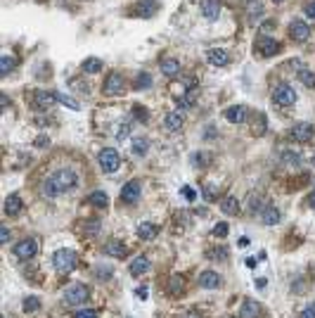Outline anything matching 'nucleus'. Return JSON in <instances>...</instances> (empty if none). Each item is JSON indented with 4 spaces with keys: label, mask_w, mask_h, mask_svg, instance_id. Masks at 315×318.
Wrapping results in <instances>:
<instances>
[{
    "label": "nucleus",
    "mask_w": 315,
    "mask_h": 318,
    "mask_svg": "<svg viewBox=\"0 0 315 318\" xmlns=\"http://www.w3.org/2000/svg\"><path fill=\"white\" fill-rule=\"evenodd\" d=\"M76 185H78V176H76V171H72V169H57L54 173H50V176L45 178L43 192L50 197V200H54V197H60V195H64V192L74 190Z\"/></svg>",
    "instance_id": "1"
},
{
    "label": "nucleus",
    "mask_w": 315,
    "mask_h": 318,
    "mask_svg": "<svg viewBox=\"0 0 315 318\" xmlns=\"http://www.w3.org/2000/svg\"><path fill=\"white\" fill-rule=\"evenodd\" d=\"M76 264H78V254L72 252V249H60V252H54V256H52V266L57 268V273L74 271Z\"/></svg>",
    "instance_id": "2"
},
{
    "label": "nucleus",
    "mask_w": 315,
    "mask_h": 318,
    "mask_svg": "<svg viewBox=\"0 0 315 318\" xmlns=\"http://www.w3.org/2000/svg\"><path fill=\"white\" fill-rule=\"evenodd\" d=\"M98 164L104 173H114L118 166H121V155H118L114 147H104V150H100Z\"/></svg>",
    "instance_id": "3"
},
{
    "label": "nucleus",
    "mask_w": 315,
    "mask_h": 318,
    "mask_svg": "<svg viewBox=\"0 0 315 318\" xmlns=\"http://www.w3.org/2000/svg\"><path fill=\"white\" fill-rule=\"evenodd\" d=\"M272 102H278L280 107H292L296 102V91L289 83H278L272 91Z\"/></svg>",
    "instance_id": "4"
},
{
    "label": "nucleus",
    "mask_w": 315,
    "mask_h": 318,
    "mask_svg": "<svg viewBox=\"0 0 315 318\" xmlns=\"http://www.w3.org/2000/svg\"><path fill=\"white\" fill-rule=\"evenodd\" d=\"M38 249H40V245H38L36 237H24V240H19L14 245V256L26 261V259H34L38 254Z\"/></svg>",
    "instance_id": "5"
},
{
    "label": "nucleus",
    "mask_w": 315,
    "mask_h": 318,
    "mask_svg": "<svg viewBox=\"0 0 315 318\" xmlns=\"http://www.w3.org/2000/svg\"><path fill=\"white\" fill-rule=\"evenodd\" d=\"M313 136H315V128L308 121H298L289 131V140L292 143H308V140H313Z\"/></svg>",
    "instance_id": "6"
},
{
    "label": "nucleus",
    "mask_w": 315,
    "mask_h": 318,
    "mask_svg": "<svg viewBox=\"0 0 315 318\" xmlns=\"http://www.w3.org/2000/svg\"><path fill=\"white\" fill-rule=\"evenodd\" d=\"M90 297V292L86 285H69L66 290H64V301L69 304V306H78L83 301Z\"/></svg>",
    "instance_id": "7"
},
{
    "label": "nucleus",
    "mask_w": 315,
    "mask_h": 318,
    "mask_svg": "<svg viewBox=\"0 0 315 318\" xmlns=\"http://www.w3.org/2000/svg\"><path fill=\"white\" fill-rule=\"evenodd\" d=\"M104 95H124L126 93V81L121 74H109L104 79V86H102Z\"/></svg>",
    "instance_id": "8"
},
{
    "label": "nucleus",
    "mask_w": 315,
    "mask_h": 318,
    "mask_svg": "<svg viewBox=\"0 0 315 318\" xmlns=\"http://www.w3.org/2000/svg\"><path fill=\"white\" fill-rule=\"evenodd\" d=\"M256 50L263 57H272V55L280 53V43L270 36H261V38H256Z\"/></svg>",
    "instance_id": "9"
},
{
    "label": "nucleus",
    "mask_w": 315,
    "mask_h": 318,
    "mask_svg": "<svg viewBox=\"0 0 315 318\" xmlns=\"http://www.w3.org/2000/svg\"><path fill=\"white\" fill-rule=\"evenodd\" d=\"M140 192H142L140 183H138V181H128L126 185L121 188V200L126 202V204H133V202L140 200Z\"/></svg>",
    "instance_id": "10"
},
{
    "label": "nucleus",
    "mask_w": 315,
    "mask_h": 318,
    "mask_svg": "<svg viewBox=\"0 0 315 318\" xmlns=\"http://www.w3.org/2000/svg\"><path fill=\"white\" fill-rule=\"evenodd\" d=\"M22 209H24V202H22V197H19L17 192H12V195L5 197V207H2L5 216H19Z\"/></svg>",
    "instance_id": "11"
},
{
    "label": "nucleus",
    "mask_w": 315,
    "mask_h": 318,
    "mask_svg": "<svg viewBox=\"0 0 315 318\" xmlns=\"http://www.w3.org/2000/svg\"><path fill=\"white\" fill-rule=\"evenodd\" d=\"M289 36L294 38V41H298V43H304V41L310 36V27H308L306 22L296 19V22H292V24H289Z\"/></svg>",
    "instance_id": "12"
},
{
    "label": "nucleus",
    "mask_w": 315,
    "mask_h": 318,
    "mask_svg": "<svg viewBox=\"0 0 315 318\" xmlns=\"http://www.w3.org/2000/svg\"><path fill=\"white\" fill-rule=\"evenodd\" d=\"M225 119L232 121V124H244L249 119V109L244 107V105H232V107L225 109Z\"/></svg>",
    "instance_id": "13"
},
{
    "label": "nucleus",
    "mask_w": 315,
    "mask_h": 318,
    "mask_svg": "<svg viewBox=\"0 0 315 318\" xmlns=\"http://www.w3.org/2000/svg\"><path fill=\"white\" fill-rule=\"evenodd\" d=\"M206 60H208V64H214V67H228V64H230V55H228V50H223V48H211L206 53Z\"/></svg>",
    "instance_id": "14"
},
{
    "label": "nucleus",
    "mask_w": 315,
    "mask_h": 318,
    "mask_svg": "<svg viewBox=\"0 0 315 318\" xmlns=\"http://www.w3.org/2000/svg\"><path fill=\"white\" fill-rule=\"evenodd\" d=\"M261 313H263V306L254 299H244L242 306H240V316L242 318H261Z\"/></svg>",
    "instance_id": "15"
},
{
    "label": "nucleus",
    "mask_w": 315,
    "mask_h": 318,
    "mask_svg": "<svg viewBox=\"0 0 315 318\" xmlns=\"http://www.w3.org/2000/svg\"><path fill=\"white\" fill-rule=\"evenodd\" d=\"M258 218H261V223H266V226H278L280 221H282V214H280L278 207H263L258 211Z\"/></svg>",
    "instance_id": "16"
},
{
    "label": "nucleus",
    "mask_w": 315,
    "mask_h": 318,
    "mask_svg": "<svg viewBox=\"0 0 315 318\" xmlns=\"http://www.w3.org/2000/svg\"><path fill=\"white\" fill-rule=\"evenodd\" d=\"M182 124H185L182 112H168V114L164 117V128H166V131H171V133L180 131V128H182Z\"/></svg>",
    "instance_id": "17"
},
{
    "label": "nucleus",
    "mask_w": 315,
    "mask_h": 318,
    "mask_svg": "<svg viewBox=\"0 0 315 318\" xmlns=\"http://www.w3.org/2000/svg\"><path fill=\"white\" fill-rule=\"evenodd\" d=\"M202 15L208 19V22H216L220 17V3L218 0H202Z\"/></svg>",
    "instance_id": "18"
},
{
    "label": "nucleus",
    "mask_w": 315,
    "mask_h": 318,
    "mask_svg": "<svg viewBox=\"0 0 315 318\" xmlns=\"http://www.w3.org/2000/svg\"><path fill=\"white\" fill-rule=\"evenodd\" d=\"M199 285L204 290H216V287H220V275L216 271H202L199 273Z\"/></svg>",
    "instance_id": "19"
},
{
    "label": "nucleus",
    "mask_w": 315,
    "mask_h": 318,
    "mask_svg": "<svg viewBox=\"0 0 315 318\" xmlns=\"http://www.w3.org/2000/svg\"><path fill=\"white\" fill-rule=\"evenodd\" d=\"M128 271H130V275H142V273L150 271V259L144 254L135 256L133 261H130V266H128Z\"/></svg>",
    "instance_id": "20"
},
{
    "label": "nucleus",
    "mask_w": 315,
    "mask_h": 318,
    "mask_svg": "<svg viewBox=\"0 0 315 318\" xmlns=\"http://www.w3.org/2000/svg\"><path fill=\"white\" fill-rule=\"evenodd\" d=\"M138 235L142 237V240H154V237L159 235V226L152 223V221H144V223L138 226Z\"/></svg>",
    "instance_id": "21"
},
{
    "label": "nucleus",
    "mask_w": 315,
    "mask_h": 318,
    "mask_svg": "<svg viewBox=\"0 0 315 318\" xmlns=\"http://www.w3.org/2000/svg\"><path fill=\"white\" fill-rule=\"evenodd\" d=\"M154 12H156V0H140L135 5V15L138 17H152Z\"/></svg>",
    "instance_id": "22"
},
{
    "label": "nucleus",
    "mask_w": 315,
    "mask_h": 318,
    "mask_svg": "<svg viewBox=\"0 0 315 318\" xmlns=\"http://www.w3.org/2000/svg\"><path fill=\"white\" fill-rule=\"evenodd\" d=\"M34 100H36L38 107H50L57 102V93H50V91H36L34 93Z\"/></svg>",
    "instance_id": "23"
},
{
    "label": "nucleus",
    "mask_w": 315,
    "mask_h": 318,
    "mask_svg": "<svg viewBox=\"0 0 315 318\" xmlns=\"http://www.w3.org/2000/svg\"><path fill=\"white\" fill-rule=\"evenodd\" d=\"M220 211H223L225 216H237V214H240V202H237V197L228 195V197L220 202Z\"/></svg>",
    "instance_id": "24"
},
{
    "label": "nucleus",
    "mask_w": 315,
    "mask_h": 318,
    "mask_svg": "<svg viewBox=\"0 0 315 318\" xmlns=\"http://www.w3.org/2000/svg\"><path fill=\"white\" fill-rule=\"evenodd\" d=\"M147 150H150V140L144 136H138L133 138V143H130V152H133L135 157H144L147 155Z\"/></svg>",
    "instance_id": "25"
},
{
    "label": "nucleus",
    "mask_w": 315,
    "mask_h": 318,
    "mask_svg": "<svg viewBox=\"0 0 315 318\" xmlns=\"http://www.w3.org/2000/svg\"><path fill=\"white\" fill-rule=\"evenodd\" d=\"M102 252H104L107 256H116V259H121V256L126 254V247L121 245L118 240H112V242H107V245H104V249H102Z\"/></svg>",
    "instance_id": "26"
},
{
    "label": "nucleus",
    "mask_w": 315,
    "mask_h": 318,
    "mask_svg": "<svg viewBox=\"0 0 315 318\" xmlns=\"http://www.w3.org/2000/svg\"><path fill=\"white\" fill-rule=\"evenodd\" d=\"M162 72H164V76L176 79V76L180 74V62H178V60H164V62H162Z\"/></svg>",
    "instance_id": "27"
},
{
    "label": "nucleus",
    "mask_w": 315,
    "mask_h": 318,
    "mask_svg": "<svg viewBox=\"0 0 315 318\" xmlns=\"http://www.w3.org/2000/svg\"><path fill=\"white\" fill-rule=\"evenodd\" d=\"M90 204H92V207H98V209H104V207L109 204L107 192H104V190H95V192H90Z\"/></svg>",
    "instance_id": "28"
},
{
    "label": "nucleus",
    "mask_w": 315,
    "mask_h": 318,
    "mask_svg": "<svg viewBox=\"0 0 315 318\" xmlns=\"http://www.w3.org/2000/svg\"><path fill=\"white\" fill-rule=\"evenodd\" d=\"M150 86H152V74L140 72L135 76V88H138V91H147Z\"/></svg>",
    "instance_id": "29"
},
{
    "label": "nucleus",
    "mask_w": 315,
    "mask_h": 318,
    "mask_svg": "<svg viewBox=\"0 0 315 318\" xmlns=\"http://www.w3.org/2000/svg\"><path fill=\"white\" fill-rule=\"evenodd\" d=\"M14 69V57L12 55H2L0 57V76H8Z\"/></svg>",
    "instance_id": "30"
},
{
    "label": "nucleus",
    "mask_w": 315,
    "mask_h": 318,
    "mask_svg": "<svg viewBox=\"0 0 315 318\" xmlns=\"http://www.w3.org/2000/svg\"><path fill=\"white\" fill-rule=\"evenodd\" d=\"M298 81L308 86V88H315V72L310 69H298Z\"/></svg>",
    "instance_id": "31"
},
{
    "label": "nucleus",
    "mask_w": 315,
    "mask_h": 318,
    "mask_svg": "<svg viewBox=\"0 0 315 318\" xmlns=\"http://www.w3.org/2000/svg\"><path fill=\"white\" fill-rule=\"evenodd\" d=\"M102 69V62H100L98 57H88L86 62H83V72L86 74H98Z\"/></svg>",
    "instance_id": "32"
},
{
    "label": "nucleus",
    "mask_w": 315,
    "mask_h": 318,
    "mask_svg": "<svg viewBox=\"0 0 315 318\" xmlns=\"http://www.w3.org/2000/svg\"><path fill=\"white\" fill-rule=\"evenodd\" d=\"M282 162L289 164V166H298V164H301V155H298V152H292V150H284V152H282Z\"/></svg>",
    "instance_id": "33"
},
{
    "label": "nucleus",
    "mask_w": 315,
    "mask_h": 318,
    "mask_svg": "<svg viewBox=\"0 0 315 318\" xmlns=\"http://www.w3.org/2000/svg\"><path fill=\"white\" fill-rule=\"evenodd\" d=\"M130 128H133V121L124 119V121H121V126L116 128V138H118V140H126V138L130 136Z\"/></svg>",
    "instance_id": "34"
},
{
    "label": "nucleus",
    "mask_w": 315,
    "mask_h": 318,
    "mask_svg": "<svg viewBox=\"0 0 315 318\" xmlns=\"http://www.w3.org/2000/svg\"><path fill=\"white\" fill-rule=\"evenodd\" d=\"M38 309H40V299H38V297L31 294V297L24 299V311H26V313H34V311H38Z\"/></svg>",
    "instance_id": "35"
},
{
    "label": "nucleus",
    "mask_w": 315,
    "mask_h": 318,
    "mask_svg": "<svg viewBox=\"0 0 315 318\" xmlns=\"http://www.w3.org/2000/svg\"><path fill=\"white\" fill-rule=\"evenodd\" d=\"M57 102H64L69 109H78V102L74 98H69V95H64V93H57Z\"/></svg>",
    "instance_id": "36"
},
{
    "label": "nucleus",
    "mask_w": 315,
    "mask_h": 318,
    "mask_svg": "<svg viewBox=\"0 0 315 318\" xmlns=\"http://www.w3.org/2000/svg\"><path fill=\"white\" fill-rule=\"evenodd\" d=\"M261 3H258V0H252V3H249V17L252 19H256V17H261Z\"/></svg>",
    "instance_id": "37"
},
{
    "label": "nucleus",
    "mask_w": 315,
    "mask_h": 318,
    "mask_svg": "<svg viewBox=\"0 0 315 318\" xmlns=\"http://www.w3.org/2000/svg\"><path fill=\"white\" fill-rule=\"evenodd\" d=\"M98 230H100V218H90L86 223V235H95Z\"/></svg>",
    "instance_id": "38"
},
{
    "label": "nucleus",
    "mask_w": 315,
    "mask_h": 318,
    "mask_svg": "<svg viewBox=\"0 0 315 318\" xmlns=\"http://www.w3.org/2000/svg\"><path fill=\"white\" fill-rule=\"evenodd\" d=\"M180 192H182V197H185L188 202H194V200H197V190H194V188H190V185H185V188H182Z\"/></svg>",
    "instance_id": "39"
},
{
    "label": "nucleus",
    "mask_w": 315,
    "mask_h": 318,
    "mask_svg": "<svg viewBox=\"0 0 315 318\" xmlns=\"http://www.w3.org/2000/svg\"><path fill=\"white\" fill-rule=\"evenodd\" d=\"M228 230H230V228H228V223L223 221V223H216V226H214V235H216V237H225V235H228Z\"/></svg>",
    "instance_id": "40"
},
{
    "label": "nucleus",
    "mask_w": 315,
    "mask_h": 318,
    "mask_svg": "<svg viewBox=\"0 0 315 318\" xmlns=\"http://www.w3.org/2000/svg\"><path fill=\"white\" fill-rule=\"evenodd\" d=\"M74 318H98V311L95 309H81L74 313Z\"/></svg>",
    "instance_id": "41"
},
{
    "label": "nucleus",
    "mask_w": 315,
    "mask_h": 318,
    "mask_svg": "<svg viewBox=\"0 0 315 318\" xmlns=\"http://www.w3.org/2000/svg\"><path fill=\"white\" fill-rule=\"evenodd\" d=\"M301 318H315V304H308L304 313H301Z\"/></svg>",
    "instance_id": "42"
},
{
    "label": "nucleus",
    "mask_w": 315,
    "mask_h": 318,
    "mask_svg": "<svg viewBox=\"0 0 315 318\" xmlns=\"http://www.w3.org/2000/svg\"><path fill=\"white\" fill-rule=\"evenodd\" d=\"M225 254H228V252H225L223 247H216V249H211V256H214V259H225Z\"/></svg>",
    "instance_id": "43"
},
{
    "label": "nucleus",
    "mask_w": 315,
    "mask_h": 318,
    "mask_svg": "<svg viewBox=\"0 0 315 318\" xmlns=\"http://www.w3.org/2000/svg\"><path fill=\"white\" fill-rule=\"evenodd\" d=\"M0 242H2V245H5V242H10V228H0Z\"/></svg>",
    "instance_id": "44"
},
{
    "label": "nucleus",
    "mask_w": 315,
    "mask_h": 318,
    "mask_svg": "<svg viewBox=\"0 0 315 318\" xmlns=\"http://www.w3.org/2000/svg\"><path fill=\"white\" fill-rule=\"evenodd\" d=\"M304 12H306L310 19H315V3H308L306 8H304Z\"/></svg>",
    "instance_id": "45"
},
{
    "label": "nucleus",
    "mask_w": 315,
    "mask_h": 318,
    "mask_svg": "<svg viewBox=\"0 0 315 318\" xmlns=\"http://www.w3.org/2000/svg\"><path fill=\"white\" fill-rule=\"evenodd\" d=\"M98 275L102 278V280H107V278H109V268H104V266H100V268H98Z\"/></svg>",
    "instance_id": "46"
},
{
    "label": "nucleus",
    "mask_w": 315,
    "mask_h": 318,
    "mask_svg": "<svg viewBox=\"0 0 315 318\" xmlns=\"http://www.w3.org/2000/svg\"><path fill=\"white\" fill-rule=\"evenodd\" d=\"M138 297H140V299H147V287H138Z\"/></svg>",
    "instance_id": "47"
},
{
    "label": "nucleus",
    "mask_w": 315,
    "mask_h": 318,
    "mask_svg": "<svg viewBox=\"0 0 315 318\" xmlns=\"http://www.w3.org/2000/svg\"><path fill=\"white\" fill-rule=\"evenodd\" d=\"M36 145H40V147H48V138H45V136H40V138H38V140H36Z\"/></svg>",
    "instance_id": "48"
},
{
    "label": "nucleus",
    "mask_w": 315,
    "mask_h": 318,
    "mask_svg": "<svg viewBox=\"0 0 315 318\" xmlns=\"http://www.w3.org/2000/svg\"><path fill=\"white\" fill-rule=\"evenodd\" d=\"M308 207H313V209H315V190L308 195Z\"/></svg>",
    "instance_id": "49"
},
{
    "label": "nucleus",
    "mask_w": 315,
    "mask_h": 318,
    "mask_svg": "<svg viewBox=\"0 0 315 318\" xmlns=\"http://www.w3.org/2000/svg\"><path fill=\"white\" fill-rule=\"evenodd\" d=\"M135 114H138V117L142 119V121H144V119H147V112H144V109H140V107L135 109Z\"/></svg>",
    "instance_id": "50"
},
{
    "label": "nucleus",
    "mask_w": 315,
    "mask_h": 318,
    "mask_svg": "<svg viewBox=\"0 0 315 318\" xmlns=\"http://www.w3.org/2000/svg\"><path fill=\"white\" fill-rule=\"evenodd\" d=\"M266 285H268V280H263V278H258V280H256V287H266Z\"/></svg>",
    "instance_id": "51"
},
{
    "label": "nucleus",
    "mask_w": 315,
    "mask_h": 318,
    "mask_svg": "<svg viewBox=\"0 0 315 318\" xmlns=\"http://www.w3.org/2000/svg\"><path fill=\"white\" fill-rule=\"evenodd\" d=\"M185 318H199V316H197V313H188V316H185Z\"/></svg>",
    "instance_id": "52"
},
{
    "label": "nucleus",
    "mask_w": 315,
    "mask_h": 318,
    "mask_svg": "<svg viewBox=\"0 0 315 318\" xmlns=\"http://www.w3.org/2000/svg\"><path fill=\"white\" fill-rule=\"evenodd\" d=\"M272 3H282V0H272Z\"/></svg>",
    "instance_id": "53"
}]
</instances>
